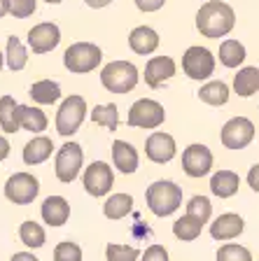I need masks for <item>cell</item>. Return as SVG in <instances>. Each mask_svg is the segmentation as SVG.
I'll use <instances>...</instances> for the list:
<instances>
[{
  "mask_svg": "<svg viewBox=\"0 0 259 261\" xmlns=\"http://www.w3.org/2000/svg\"><path fill=\"white\" fill-rule=\"evenodd\" d=\"M236 26V14L231 5L222 3V0H208L196 12V31L208 40L227 38Z\"/></svg>",
  "mask_w": 259,
  "mask_h": 261,
  "instance_id": "obj_1",
  "label": "cell"
},
{
  "mask_svg": "<svg viewBox=\"0 0 259 261\" xmlns=\"http://www.w3.org/2000/svg\"><path fill=\"white\" fill-rule=\"evenodd\" d=\"M145 201L152 215L171 217L173 212L182 205V187H178L173 179H157L147 187Z\"/></svg>",
  "mask_w": 259,
  "mask_h": 261,
  "instance_id": "obj_2",
  "label": "cell"
},
{
  "mask_svg": "<svg viewBox=\"0 0 259 261\" xmlns=\"http://www.w3.org/2000/svg\"><path fill=\"white\" fill-rule=\"evenodd\" d=\"M140 72L131 61H110L101 68V84L110 93H129L138 87Z\"/></svg>",
  "mask_w": 259,
  "mask_h": 261,
  "instance_id": "obj_3",
  "label": "cell"
},
{
  "mask_svg": "<svg viewBox=\"0 0 259 261\" xmlns=\"http://www.w3.org/2000/svg\"><path fill=\"white\" fill-rule=\"evenodd\" d=\"M103 61V51L93 42H73L63 51V65L73 75H86L96 70Z\"/></svg>",
  "mask_w": 259,
  "mask_h": 261,
  "instance_id": "obj_4",
  "label": "cell"
},
{
  "mask_svg": "<svg viewBox=\"0 0 259 261\" xmlns=\"http://www.w3.org/2000/svg\"><path fill=\"white\" fill-rule=\"evenodd\" d=\"M82 166H84V152H82L80 142L68 140L61 149H56V159H54V173L56 179L63 185H70L80 177Z\"/></svg>",
  "mask_w": 259,
  "mask_h": 261,
  "instance_id": "obj_5",
  "label": "cell"
},
{
  "mask_svg": "<svg viewBox=\"0 0 259 261\" xmlns=\"http://www.w3.org/2000/svg\"><path fill=\"white\" fill-rule=\"evenodd\" d=\"M86 119V100L77 93L63 98V103L59 105V112H56V130L59 136L70 138L75 136L80 126L84 124Z\"/></svg>",
  "mask_w": 259,
  "mask_h": 261,
  "instance_id": "obj_6",
  "label": "cell"
},
{
  "mask_svg": "<svg viewBox=\"0 0 259 261\" xmlns=\"http://www.w3.org/2000/svg\"><path fill=\"white\" fill-rule=\"evenodd\" d=\"M166 121V110L159 100L154 98H138L129 110L126 124L133 128H145V130H154Z\"/></svg>",
  "mask_w": 259,
  "mask_h": 261,
  "instance_id": "obj_7",
  "label": "cell"
},
{
  "mask_svg": "<svg viewBox=\"0 0 259 261\" xmlns=\"http://www.w3.org/2000/svg\"><path fill=\"white\" fill-rule=\"evenodd\" d=\"M182 72L194 82H205L215 75V54L210 49L194 44L182 54Z\"/></svg>",
  "mask_w": 259,
  "mask_h": 261,
  "instance_id": "obj_8",
  "label": "cell"
},
{
  "mask_svg": "<svg viewBox=\"0 0 259 261\" xmlns=\"http://www.w3.org/2000/svg\"><path fill=\"white\" fill-rule=\"evenodd\" d=\"M40 194V179L31 173H14L5 182V198L14 205H28L38 198Z\"/></svg>",
  "mask_w": 259,
  "mask_h": 261,
  "instance_id": "obj_9",
  "label": "cell"
},
{
  "mask_svg": "<svg viewBox=\"0 0 259 261\" xmlns=\"http://www.w3.org/2000/svg\"><path fill=\"white\" fill-rule=\"evenodd\" d=\"M82 187L89 196L93 198H103L108 196V191L114 187V173L105 161H93L89 163L82 173Z\"/></svg>",
  "mask_w": 259,
  "mask_h": 261,
  "instance_id": "obj_10",
  "label": "cell"
},
{
  "mask_svg": "<svg viewBox=\"0 0 259 261\" xmlns=\"http://www.w3.org/2000/svg\"><path fill=\"white\" fill-rule=\"evenodd\" d=\"M220 140L227 149H245L254 140V124L248 117H231L222 126Z\"/></svg>",
  "mask_w": 259,
  "mask_h": 261,
  "instance_id": "obj_11",
  "label": "cell"
},
{
  "mask_svg": "<svg viewBox=\"0 0 259 261\" xmlns=\"http://www.w3.org/2000/svg\"><path fill=\"white\" fill-rule=\"evenodd\" d=\"M182 170L189 177H205L213 170V152L201 142L189 145L182 152Z\"/></svg>",
  "mask_w": 259,
  "mask_h": 261,
  "instance_id": "obj_12",
  "label": "cell"
},
{
  "mask_svg": "<svg viewBox=\"0 0 259 261\" xmlns=\"http://www.w3.org/2000/svg\"><path fill=\"white\" fill-rule=\"evenodd\" d=\"M175 154H178V145H175V138H173L171 133H163V130L150 133V138H147V142H145V156L150 159L152 163L163 166V163L173 161Z\"/></svg>",
  "mask_w": 259,
  "mask_h": 261,
  "instance_id": "obj_13",
  "label": "cell"
},
{
  "mask_svg": "<svg viewBox=\"0 0 259 261\" xmlns=\"http://www.w3.org/2000/svg\"><path fill=\"white\" fill-rule=\"evenodd\" d=\"M61 44V28L52 21H42L28 31V47L33 54H47Z\"/></svg>",
  "mask_w": 259,
  "mask_h": 261,
  "instance_id": "obj_14",
  "label": "cell"
},
{
  "mask_svg": "<svg viewBox=\"0 0 259 261\" xmlns=\"http://www.w3.org/2000/svg\"><path fill=\"white\" fill-rule=\"evenodd\" d=\"M178 70V65L171 56H152L145 65V84L150 89H159L163 82H168Z\"/></svg>",
  "mask_w": 259,
  "mask_h": 261,
  "instance_id": "obj_15",
  "label": "cell"
},
{
  "mask_svg": "<svg viewBox=\"0 0 259 261\" xmlns=\"http://www.w3.org/2000/svg\"><path fill=\"white\" fill-rule=\"evenodd\" d=\"M243 228H245V222L241 215H236V212H224V215H220V217L210 224V236L215 240H220V243H224V240L238 238V236L243 233Z\"/></svg>",
  "mask_w": 259,
  "mask_h": 261,
  "instance_id": "obj_16",
  "label": "cell"
},
{
  "mask_svg": "<svg viewBox=\"0 0 259 261\" xmlns=\"http://www.w3.org/2000/svg\"><path fill=\"white\" fill-rule=\"evenodd\" d=\"M40 215H42V222L49 226H63L70 219V203L63 196H47L40 205Z\"/></svg>",
  "mask_w": 259,
  "mask_h": 261,
  "instance_id": "obj_17",
  "label": "cell"
},
{
  "mask_svg": "<svg viewBox=\"0 0 259 261\" xmlns=\"http://www.w3.org/2000/svg\"><path fill=\"white\" fill-rule=\"evenodd\" d=\"M112 163L119 173L133 175L135 170H138V166H140L138 149L126 140H114L112 142Z\"/></svg>",
  "mask_w": 259,
  "mask_h": 261,
  "instance_id": "obj_18",
  "label": "cell"
},
{
  "mask_svg": "<svg viewBox=\"0 0 259 261\" xmlns=\"http://www.w3.org/2000/svg\"><path fill=\"white\" fill-rule=\"evenodd\" d=\"M129 47L140 56L154 54L159 47V33L152 26H135L129 35Z\"/></svg>",
  "mask_w": 259,
  "mask_h": 261,
  "instance_id": "obj_19",
  "label": "cell"
},
{
  "mask_svg": "<svg viewBox=\"0 0 259 261\" xmlns=\"http://www.w3.org/2000/svg\"><path fill=\"white\" fill-rule=\"evenodd\" d=\"M52 152H54L52 138L35 136L26 142V147H23V163H26V166H40V163H44L49 156H52Z\"/></svg>",
  "mask_w": 259,
  "mask_h": 261,
  "instance_id": "obj_20",
  "label": "cell"
},
{
  "mask_svg": "<svg viewBox=\"0 0 259 261\" xmlns=\"http://www.w3.org/2000/svg\"><path fill=\"white\" fill-rule=\"evenodd\" d=\"M241 187V177L233 170H217L210 177V191L217 198H231Z\"/></svg>",
  "mask_w": 259,
  "mask_h": 261,
  "instance_id": "obj_21",
  "label": "cell"
},
{
  "mask_svg": "<svg viewBox=\"0 0 259 261\" xmlns=\"http://www.w3.org/2000/svg\"><path fill=\"white\" fill-rule=\"evenodd\" d=\"M233 91L241 98H250L259 93V68L257 65H248L233 75Z\"/></svg>",
  "mask_w": 259,
  "mask_h": 261,
  "instance_id": "obj_22",
  "label": "cell"
},
{
  "mask_svg": "<svg viewBox=\"0 0 259 261\" xmlns=\"http://www.w3.org/2000/svg\"><path fill=\"white\" fill-rule=\"evenodd\" d=\"M47 114L40 108H31V105H19V126L23 130H31L35 136H42V130H47Z\"/></svg>",
  "mask_w": 259,
  "mask_h": 261,
  "instance_id": "obj_23",
  "label": "cell"
},
{
  "mask_svg": "<svg viewBox=\"0 0 259 261\" xmlns=\"http://www.w3.org/2000/svg\"><path fill=\"white\" fill-rule=\"evenodd\" d=\"M28 96L33 98V103L38 105H54L61 98V84L54 80H40L35 84H31Z\"/></svg>",
  "mask_w": 259,
  "mask_h": 261,
  "instance_id": "obj_24",
  "label": "cell"
},
{
  "mask_svg": "<svg viewBox=\"0 0 259 261\" xmlns=\"http://www.w3.org/2000/svg\"><path fill=\"white\" fill-rule=\"evenodd\" d=\"M229 96H231V91H229V87L222 80H210V82H205L203 87L199 89V100L213 105V108H222V105H227Z\"/></svg>",
  "mask_w": 259,
  "mask_h": 261,
  "instance_id": "obj_25",
  "label": "cell"
},
{
  "mask_svg": "<svg viewBox=\"0 0 259 261\" xmlns=\"http://www.w3.org/2000/svg\"><path fill=\"white\" fill-rule=\"evenodd\" d=\"M133 210V196L131 194H112L103 203V215L108 219H124Z\"/></svg>",
  "mask_w": 259,
  "mask_h": 261,
  "instance_id": "obj_26",
  "label": "cell"
},
{
  "mask_svg": "<svg viewBox=\"0 0 259 261\" xmlns=\"http://www.w3.org/2000/svg\"><path fill=\"white\" fill-rule=\"evenodd\" d=\"M26 63H28L26 47H23L21 40L16 38V35H10L7 38V49H5V65L12 72H19L26 68Z\"/></svg>",
  "mask_w": 259,
  "mask_h": 261,
  "instance_id": "obj_27",
  "label": "cell"
},
{
  "mask_svg": "<svg viewBox=\"0 0 259 261\" xmlns=\"http://www.w3.org/2000/svg\"><path fill=\"white\" fill-rule=\"evenodd\" d=\"M217 56H220V63L224 68H238L248 59V51H245V47L238 40H224L220 44V54Z\"/></svg>",
  "mask_w": 259,
  "mask_h": 261,
  "instance_id": "obj_28",
  "label": "cell"
},
{
  "mask_svg": "<svg viewBox=\"0 0 259 261\" xmlns=\"http://www.w3.org/2000/svg\"><path fill=\"white\" fill-rule=\"evenodd\" d=\"M0 128L5 133H16L19 126V103L12 96L0 98Z\"/></svg>",
  "mask_w": 259,
  "mask_h": 261,
  "instance_id": "obj_29",
  "label": "cell"
},
{
  "mask_svg": "<svg viewBox=\"0 0 259 261\" xmlns=\"http://www.w3.org/2000/svg\"><path fill=\"white\" fill-rule=\"evenodd\" d=\"M203 226L205 224H201L199 219L189 217V215H182L180 219L173 222V236H175L178 240H182V243H192V240H196L201 236Z\"/></svg>",
  "mask_w": 259,
  "mask_h": 261,
  "instance_id": "obj_30",
  "label": "cell"
},
{
  "mask_svg": "<svg viewBox=\"0 0 259 261\" xmlns=\"http://www.w3.org/2000/svg\"><path fill=\"white\" fill-rule=\"evenodd\" d=\"M89 119L96 126H103V128H108L110 133H114L119 126V108L114 103L96 105V108L91 110V114H89Z\"/></svg>",
  "mask_w": 259,
  "mask_h": 261,
  "instance_id": "obj_31",
  "label": "cell"
},
{
  "mask_svg": "<svg viewBox=\"0 0 259 261\" xmlns=\"http://www.w3.org/2000/svg\"><path fill=\"white\" fill-rule=\"evenodd\" d=\"M19 238H21V243L26 245V247H31V250H38V247H42V245L47 243L44 228L40 226L38 222H33V219H26V222L19 226Z\"/></svg>",
  "mask_w": 259,
  "mask_h": 261,
  "instance_id": "obj_32",
  "label": "cell"
},
{
  "mask_svg": "<svg viewBox=\"0 0 259 261\" xmlns=\"http://www.w3.org/2000/svg\"><path fill=\"white\" fill-rule=\"evenodd\" d=\"M184 215L199 219L201 224H208L210 222V215H213L210 198H208V196H192L187 201V212H184Z\"/></svg>",
  "mask_w": 259,
  "mask_h": 261,
  "instance_id": "obj_33",
  "label": "cell"
},
{
  "mask_svg": "<svg viewBox=\"0 0 259 261\" xmlns=\"http://www.w3.org/2000/svg\"><path fill=\"white\" fill-rule=\"evenodd\" d=\"M105 256L108 261H138L140 252L133 245H122V243H110L105 247Z\"/></svg>",
  "mask_w": 259,
  "mask_h": 261,
  "instance_id": "obj_34",
  "label": "cell"
},
{
  "mask_svg": "<svg viewBox=\"0 0 259 261\" xmlns=\"http://www.w3.org/2000/svg\"><path fill=\"white\" fill-rule=\"evenodd\" d=\"M217 261H252V254H250V250L243 247V245L227 243L217 250Z\"/></svg>",
  "mask_w": 259,
  "mask_h": 261,
  "instance_id": "obj_35",
  "label": "cell"
},
{
  "mask_svg": "<svg viewBox=\"0 0 259 261\" xmlns=\"http://www.w3.org/2000/svg\"><path fill=\"white\" fill-rule=\"evenodd\" d=\"M54 261H82V247L73 240H63L54 247Z\"/></svg>",
  "mask_w": 259,
  "mask_h": 261,
  "instance_id": "obj_36",
  "label": "cell"
},
{
  "mask_svg": "<svg viewBox=\"0 0 259 261\" xmlns=\"http://www.w3.org/2000/svg\"><path fill=\"white\" fill-rule=\"evenodd\" d=\"M35 7H38L35 0H10V14L14 19H28V16H33L35 14Z\"/></svg>",
  "mask_w": 259,
  "mask_h": 261,
  "instance_id": "obj_37",
  "label": "cell"
},
{
  "mask_svg": "<svg viewBox=\"0 0 259 261\" xmlns=\"http://www.w3.org/2000/svg\"><path fill=\"white\" fill-rule=\"evenodd\" d=\"M143 261H168V250L163 245H150L145 252H143Z\"/></svg>",
  "mask_w": 259,
  "mask_h": 261,
  "instance_id": "obj_38",
  "label": "cell"
},
{
  "mask_svg": "<svg viewBox=\"0 0 259 261\" xmlns=\"http://www.w3.org/2000/svg\"><path fill=\"white\" fill-rule=\"evenodd\" d=\"M135 7L140 12H145V14H150V12H159L163 5H166V0H133Z\"/></svg>",
  "mask_w": 259,
  "mask_h": 261,
  "instance_id": "obj_39",
  "label": "cell"
},
{
  "mask_svg": "<svg viewBox=\"0 0 259 261\" xmlns=\"http://www.w3.org/2000/svg\"><path fill=\"white\" fill-rule=\"evenodd\" d=\"M248 187L259 194V163H254L252 168L248 170Z\"/></svg>",
  "mask_w": 259,
  "mask_h": 261,
  "instance_id": "obj_40",
  "label": "cell"
},
{
  "mask_svg": "<svg viewBox=\"0 0 259 261\" xmlns=\"http://www.w3.org/2000/svg\"><path fill=\"white\" fill-rule=\"evenodd\" d=\"M10 142H7V138L5 136H0V161H5L7 156H10Z\"/></svg>",
  "mask_w": 259,
  "mask_h": 261,
  "instance_id": "obj_41",
  "label": "cell"
},
{
  "mask_svg": "<svg viewBox=\"0 0 259 261\" xmlns=\"http://www.w3.org/2000/svg\"><path fill=\"white\" fill-rule=\"evenodd\" d=\"M10 261H40L35 254H31V252H16V254H12Z\"/></svg>",
  "mask_w": 259,
  "mask_h": 261,
  "instance_id": "obj_42",
  "label": "cell"
},
{
  "mask_svg": "<svg viewBox=\"0 0 259 261\" xmlns=\"http://www.w3.org/2000/svg\"><path fill=\"white\" fill-rule=\"evenodd\" d=\"M84 3L91 7V10H103V7H108L112 0H84Z\"/></svg>",
  "mask_w": 259,
  "mask_h": 261,
  "instance_id": "obj_43",
  "label": "cell"
},
{
  "mask_svg": "<svg viewBox=\"0 0 259 261\" xmlns=\"http://www.w3.org/2000/svg\"><path fill=\"white\" fill-rule=\"evenodd\" d=\"M5 14H10V0H0V19Z\"/></svg>",
  "mask_w": 259,
  "mask_h": 261,
  "instance_id": "obj_44",
  "label": "cell"
},
{
  "mask_svg": "<svg viewBox=\"0 0 259 261\" xmlns=\"http://www.w3.org/2000/svg\"><path fill=\"white\" fill-rule=\"evenodd\" d=\"M3 65H5V54L0 51V70H3Z\"/></svg>",
  "mask_w": 259,
  "mask_h": 261,
  "instance_id": "obj_45",
  "label": "cell"
},
{
  "mask_svg": "<svg viewBox=\"0 0 259 261\" xmlns=\"http://www.w3.org/2000/svg\"><path fill=\"white\" fill-rule=\"evenodd\" d=\"M44 3H49V5H59V3H63V0H44Z\"/></svg>",
  "mask_w": 259,
  "mask_h": 261,
  "instance_id": "obj_46",
  "label": "cell"
},
{
  "mask_svg": "<svg viewBox=\"0 0 259 261\" xmlns=\"http://www.w3.org/2000/svg\"><path fill=\"white\" fill-rule=\"evenodd\" d=\"M257 261H259V259H257Z\"/></svg>",
  "mask_w": 259,
  "mask_h": 261,
  "instance_id": "obj_47",
  "label": "cell"
}]
</instances>
